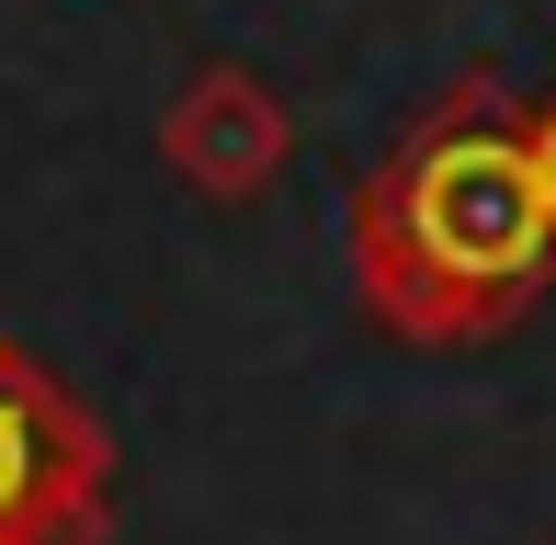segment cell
I'll use <instances>...</instances> for the list:
<instances>
[{
	"label": "cell",
	"instance_id": "1",
	"mask_svg": "<svg viewBox=\"0 0 556 545\" xmlns=\"http://www.w3.org/2000/svg\"><path fill=\"white\" fill-rule=\"evenodd\" d=\"M352 295L375 330L420 341V353H466L534 318L556 284V228L534 193V148H522V103L466 68L387 160L352 182Z\"/></svg>",
	"mask_w": 556,
	"mask_h": 545
},
{
	"label": "cell",
	"instance_id": "2",
	"mask_svg": "<svg viewBox=\"0 0 556 545\" xmlns=\"http://www.w3.org/2000/svg\"><path fill=\"white\" fill-rule=\"evenodd\" d=\"M114 443L12 330H0V545H103Z\"/></svg>",
	"mask_w": 556,
	"mask_h": 545
},
{
	"label": "cell",
	"instance_id": "3",
	"mask_svg": "<svg viewBox=\"0 0 556 545\" xmlns=\"http://www.w3.org/2000/svg\"><path fill=\"white\" fill-rule=\"evenodd\" d=\"M160 160H170V182L205 193V205H250V193L285 182L295 114H285V91H273L262 68L216 58V68H193V80L160 103Z\"/></svg>",
	"mask_w": 556,
	"mask_h": 545
},
{
	"label": "cell",
	"instance_id": "4",
	"mask_svg": "<svg viewBox=\"0 0 556 545\" xmlns=\"http://www.w3.org/2000/svg\"><path fill=\"white\" fill-rule=\"evenodd\" d=\"M522 148H534V193H545V228H556V91L522 103Z\"/></svg>",
	"mask_w": 556,
	"mask_h": 545
}]
</instances>
